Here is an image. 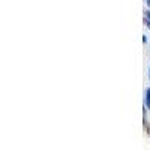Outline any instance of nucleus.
Returning <instances> with one entry per match:
<instances>
[{
    "mask_svg": "<svg viewBox=\"0 0 150 150\" xmlns=\"http://www.w3.org/2000/svg\"><path fill=\"white\" fill-rule=\"evenodd\" d=\"M146 107L150 110V87L146 90Z\"/></svg>",
    "mask_w": 150,
    "mask_h": 150,
    "instance_id": "1",
    "label": "nucleus"
},
{
    "mask_svg": "<svg viewBox=\"0 0 150 150\" xmlns=\"http://www.w3.org/2000/svg\"><path fill=\"white\" fill-rule=\"evenodd\" d=\"M146 26L150 29V20H149V18H146Z\"/></svg>",
    "mask_w": 150,
    "mask_h": 150,
    "instance_id": "2",
    "label": "nucleus"
},
{
    "mask_svg": "<svg viewBox=\"0 0 150 150\" xmlns=\"http://www.w3.org/2000/svg\"><path fill=\"white\" fill-rule=\"evenodd\" d=\"M146 18H149V20H150V9H149V11H146Z\"/></svg>",
    "mask_w": 150,
    "mask_h": 150,
    "instance_id": "3",
    "label": "nucleus"
},
{
    "mask_svg": "<svg viewBox=\"0 0 150 150\" xmlns=\"http://www.w3.org/2000/svg\"><path fill=\"white\" fill-rule=\"evenodd\" d=\"M147 5H149V6H150V0H147Z\"/></svg>",
    "mask_w": 150,
    "mask_h": 150,
    "instance_id": "4",
    "label": "nucleus"
},
{
    "mask_svg": "<svg viewBox=\"0 0 150 150\" xmlns=\"http://www.w3.org/2000/svg\"><path fill=\"white\" fill-rule=\"evenodd\" d=\"M149 78H150V74H149Z\"/></svg>",
    "mask_w": 150,
    "mask_h": 150,
    "instance_id": "5",
    "label": "nucleus"
}]
</instances>
